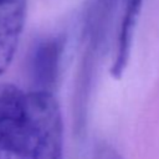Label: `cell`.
Here are the masks:
<instances>
[{
	"label": "cell",
	"instance_id": "cell-6",
	"mask_svg": "<svg viewBox=\"0 0 159 159\" xmlns=\"http://www.w3.org/2000/svg\"><path fill=\"white\" fill-rule=\"evenodd\" d=\"M93 159H124L112 145L107 143H101L94 150Z\"/></svg>",
	"mask_w": 159,
	"mask_h": 159
},
{
	"label": "cell",
	"instance_id": "cell-7",
	"mask_svg": "<svg viewBox=\"0 0 159 159\" xmlns=\"http://www.w3.org/2000/svg\"><path fill=\"white\" fill-rule=\"evenodd\" d=\"M0 159H30L26 155H21V154H16V153H11V152H5V150H0Z\"/></svg>",
	"mask_w": 159,
	"mask_h": 159
},
{
	"label": "cell",
	"instance_id": "cell-2",
	"mask_svg": "<svg viewBox=\"0 0 159 159\" xmlns=\"http://www.w3.org/2000/svg\"><path fill=\"white\" fill-rule=\"evenodd\" d=\"M0 150L31 159L27 94L5 82H0Z\"/></svg>",
	"mask_w": 159,
	"mask_h": 159
},
{
	"label": "cell",
	"instance_id": "cell-5",
	"mask_svg": "<svg viewBox=\"0 0 159 159\" xmlns=\"http://www.w3.org/2000/svg\"><path fill=\"white\" fill-rule=\"evenodd\" d=\"M143 1L144 0H127V5L123 12V17L117 36L116 51L109 67V73L116 80L122 78L129 62L134 31L143 7Z\"/></svg>",
	"mask_w": 159,
	"mask_h": 159
},
{
	"label": "cell",
	"instance_id": "cell-3",
	"mask_svg": "<svg viewBox=\"0 0 159 159\" xmlns=\"http://www.w3.org/2000/svg\"><path fill=\"white\" fill-rule=\"evenodd\" d=\"M63 48L65 42L60 36L46 37L34 46L29 58L32 91L53 93L60 78Z\"/></svg>",
	"mask_w": 159,
	"mask_h": 159
},
{
	"label": "cell",
	"instance_id": "cell-1",
	"mask_svg": "<svg viewBox=\"0 0 159 159\" xmlns=\"http://www.w3.org/2000/svg\"><path fill=\"white\" fill-rule=\"evenodd\" d=\"M31 159H63V122L58 101L50 92L27 93Z\"/></svg>",
	"mask_w": 159,
	"mask_h": 159
},
{
	"label": "cell",
	"instance_id": "cell-4",
	"mask_svg": "<svg viewBox=\"0 0 159 159\" xmlns=\"http://www.w3.org/2000/svg\"><path fill=\"white\" fill-rule=\"evenodd\" d=\"M27 0H0V76L10 67L25 25Z\"/></svg>",
	"mask_w": 159,
	"mask_h": 159
}]
</instances>
